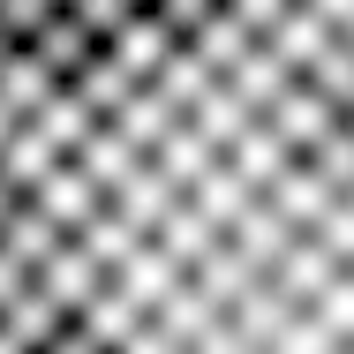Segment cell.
I'll list each match as a JSON object with an SVG mask.
<instances>
[]
</instances>
